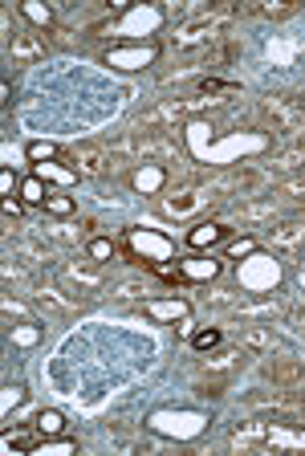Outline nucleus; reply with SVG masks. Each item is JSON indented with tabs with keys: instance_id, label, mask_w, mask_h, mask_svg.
<instances>
[{
	"instance_id": "28",
	"label": "nucleus",
	"mask_w": 305,
	"mask_h": 456,
	"mask_svg": "<svg viewBox=\"0 0 305 456\" xmlns=\"http://www.w3.org/2000/svg\"><path fill=\"white\" fill-rule=\"evenodd\" d=\"M216 346H220V330L196 334V351H216Z\"/></svg>"
},
{
	"instance_id": "13",
	"label": "nucleus",
	"mask_w": 305,
	"mask_h": 456,
	"mask_svg": "<svg viewBox=\"0 0 305 456\" xmlns=\"http://www.w3.org/2000/svg\"><path fill=\"white\" fill-rule=\"evenodd\" d=\"M33 302H37L41 310H49V314H74L77 305H82L66 285H37V289H33Z\"/></svg>"
},
{
	"instance_id": "11",
	"label": "nucleus",
	"mask_w": 305,
	"mask_h": 456,
	"mask_svg": "<svg viewBox=\"0 0 305 456\" xmlns=\"http://www.w3.org/2000/svg\"><path fill=\"white\" fill-rule=\"evenodd\" d=\"M265 379L273 387H305V367L289 354H277V359L265 362Z\"/></svg>"
},
{
	"instance_id": "23",
	"label": "nucleus",
	"mask_w": 305,
	"mask_h": 456,
	"mask_svg": "<svg viewBox=\"0 0 305 456\" xmlns=\"http://www.w3.org/2000/svg\"><path fill=\"white\" fill-rule=\"evenodd\" d=\"M110 289H115V297H143L147 294V281H115Z\"/></svg>"
},
{
	"instance_id": "16",
	"label": "nucleus",
	"mask_w": 305,
	"mask_h": 456,
	"mask_svg": "<svg viewBox=\"0 0 305 456\" xmlns=\"http://www.w3.org/2000/svg\"><path fill=\"white\" fill-rule=\"evenodd\" d=\"M220 240H229V224H224V220H204L200 228H191V232H188V245L191 248L220 245Z\"/></svg>"
},
{
	"instance_id": "26",
	"label": "nucleus",
	"mask_w": 305,
	"mask_h": 456,
	"mask_svg": "<svg viewBox=\"0 0 305 456\" xmlns=\"http://www.w3.org/2000/svg\"><path fill=\"white\" fill-rule=\"evenodd\" d=\"M224 387H229V379H200V395H208V399H220Z\"/></svg>"
},
{
	"instance_id": "2",
	"label": "nucleus",
	"mask_w": 305,
	"mask_h": 456,
	"mask_svg": "<svg viewBox=\"0 0 305 456\" xmlns=\"http://www.w3.org/2000/svg\"><path fill=\"white\" fill-rule=\"evenodd\" d=\"M261 131L277 134V139H297L305 134V98L297 94H265L253 110Z\"/></svg>"
},
{
	"instance_id": "30",
	"label": "nucleus",
	"mask_w": 305,
	"mask_h": 456,
	"mask_svg": "<svg viewBox=\"0 0 305 456\" xmlns=\"http://www.w3.org/2000/svg\"><path fill=\"white\" fill-rule=\"evenodd\" d=\"M289 326L305 338V305H293V310H289Z\"/></svg>"
},
{
	"instance_id": "4",
	"label": "nucleus",
	"mask_w": 305,
	"mask_h": 456,
	"mask_svg": "<svg viewBox=\"0 0 305 456\" xmlns=\"http://www.w3.org/2000/svg\"><path fill=\"white\" fill-rule=\"evenodd\" d=\"M58 285H66L77 302H86L106 285L102 261H66V265H58Z\"/></svg>"
},
{
	"instance_id": "22",
	"label": "nucleus",
	"mask_w": 305,
	"mask_h": 456,
	"mask_svg": "<svg viewBox=\"0 0 305 456\" xmlns=\"http://www.w3.org/2000/svg\"><path fill=\"white\" fill-rule=\"evenodd\" d=\"M37 428H41V432H49V436H58V432H66V419H61L58 411H41Z\"/></svg>"
},
{
	"instance_id": "14",
	"label": "nucleus",
	"mask_w": 305,
	"mask_h": 456,
	"mask_svg": "<svg viewBox=\"0 0 305 456\" xmlns=\"http://www.w3.org/2000/svg\"><path fill=\"white\" fill-rule=\"evenodd\" d=\"M269 424H273V419H248V424H240L237 432H232L229 444L240 448V452H253V448H261V452H265V444H269Z\"/></svg>"
},
{
	"instance_id": "10",
	"label": "nucleus",
	"mask_w": 305,
	"mask_h": 456,
	"mask_svg": "<svg viewBox=\"0 0 305 456\" xmlns=\"http://www.w3.org/2000/svg\"><path fill=\"white\" fill-rule=\"evenodd\" d=\"M9 57L17 66H29V61H41L45 57V37H41L37 28H20L9 37Z\"/></svg>"
},
{
	"instance_id": "20",
	"label": "nucleus",
	"mask_w": 305,
	"mask_h": 456,
	"mask_svg": "<svg viewBox=\"0 0 305 456\" xmlns=\"http://www.w3.org/2000/svg\"><path fill=\"white\" fill-rule=\"evenodd\" d=\"M248 12H253V17H265V20H285L297 12V4H253Z\"/></svg>"
},
{
	"instance_id": "21",
	"label": "nucleus",
	"mask_w": 305,
	"mask_h": 456,
	"mask_svg": "<svg viewBox=\"0 0 305 456\" xmlns=\"http://www.w3.org/2000/svg\"><path fill=\"white\" fill-rule=\"evenodd\" d=\"M45 208L53 212V216H69L74 212V200L66 196V191H49V200H45Z\"/></svg>"
},
{
	"instance_id": "3",
	"label": "nucleus",
	"mask_w": 305,
	"mask_h": 456,
	"mask_svg": "<svg viewBox=\"0 0 305 456\" xmlns=\"http://www.w3.org/2000/svg\"><path fill=\"white\" fill-rule=\"evenodd\" d=\"M212 208H220V200L212 196L208 175H188V180H180L167 196H163V212L175 220H191V216L212 212Z\"/></svg>"
},
{
	"instance_id": "24",
	"label": "nucleus",
	"mask_w": 305,
	"mask_h": 456,
	"mask_svg": "<svg viewBox=\"0 0 305 456\" xmlns=\"http://www.w3.org/2000/svg\"><path fill=\"white\" fill-rule=\"evenodd\" d=\"M20 253L37 256V261H53V248H49V245H41V240H25V245H20Z\"/></svg>"
},
{
	"instance_id": "27",
	"label": "nucleus",
	"mask_w": 305,
	"mask_h": 456,
	"mask_svg": "<svg viewBox=\"0 0 305 456\" xmlns=\"http://www.w3.org/2000/svg\"><path fill=\"white\" fill-rule=\"evenodd\" d=\"M90 256H94V261H110L115 245H110V240H90Z\"/></svg>"
},
{
	"instance_id": "8",
	"label": "nucleus",
	"mask_w": 305,
	"mask_h": 456,
	"mask_svg": "<svg viewBox=\"0 0 305 456\" xmlns=\"http://www.w3.org/2000/svg\"><path fill=\"white\" fill-rule=\"evenodd\" d=\"M232 220L240 224H273L277 220V196H248V200H232L224 204Z\"/></svg>"
},
{
	"instance_id": "19",
	"label": "nucleus",
	"mask_w": 305,
	"mask_h": 456,
	"mask_svg": "<svg viewBox=\"0 0 305 456\" xmlns=\"http://www.w3.org/2000/svg\"><path fill=\"white\" fill-rule=\"evenodd\" d=\"M143 310L151 318H188L191 305L188 302H143Z\"/></svg>"
},
{
	"instance_id": "29",
	"label": "nucleus",
	"mask_w": 305,
	"mask_h": 456,
	"mask_svg": "<svg viewBox=\"0 0 305 456\" xmlns=\"http://www.w3.org/2000/svg\"><path fill=\"white\" fill-rule=\"evenodd\" d=\"M29 155H33V159H53V155H58V147H53V142H33Z\"/></svg>"
},
{
	"instance_id": "18",
	"label": "nucleus",
	"mask_w": 305,
	"mask_h": 456,
	"mask_svg": "<svg viewBox=\"0 0 305 456\" xmlns=\"http://www.w3.org/2000/svg\"><path fill=\"white\" fill-rule=\"evenodd\" d=\"M277 200H293V204H305V167L297 171V175H289V180H281L273 188Z\"/></svg>"
},
{
	"instance_id": "7",
	"label": "nucleus",
	"mask_w": 305,
	"mask_h": 456,
	"mask_svg": "<svg viewBox=\"0 0 305 456\" xmlns=\"http://www.w3.org/2000/svg\"><path fill=\"white\" fill-rule=\"evenodd\" d=\"M265 232V245L281 256H297L305 248V216H277Z\"/></svg>"
},
{
	"instance_id": "9",
	"label": "nucleus",
	"mask_w": 305,
	"mask_h": 456,
	"mask_svg": "<svg viewBox=\"0 0 305 456\" xmlns=\"http://www.w3.org/2000/svg\"><path fill=\"white\" fill-rule=\"evenodd\" d=\"M265 167L269 171H277V175H297V171L305 167V134H297V139H289V142H281L273 155L265 159Z\"/></svg>"
},
{
	"instance_id": "15",
	"label": "nucleus",
	"mask_w": 305,
	"mask_h": 456,
	"mask_svg": "<svg viewBox=\"0 0 305 456\" xmlns=\"http://www.w3.org/2000/svg\"><path fill=\"white\" fill-rule=\"evenodd\" d=\"M240 346H245L248 354H273V326L245 322L240 326Z\"/></svg>"
},
{
	"instance_id": "6",
	"label": "nucleus",
	"mask_w": 305,
	"mask_h": 456,
	"mask_svg": "<svg viewBox=\"0 0 305 456\" xmlns=\"http://www.w3.org/2000/svg\"><path fill=\"white\" fill-rule=\"evenodd\" d=\"M134 139H139V159H147V163H188L183 142H180L175 131H139V126H134Z\"/></svg>"
},
{
	"instance_id": "17",
	"label": "nucleus",
	"mask_w": 305,
	"mask_h": 456,
	"mask_svg": "<svg viewBox=\"0 0 305 456\" xmlns=\"http://www.w3.org/2000/svg\"><path fill=\"white\" fill-rule=\"evenodd\" d=\"M232 314H237L240 322H253V318H277V314H285V310L277 305V297H253V302H237Z\"/></svg>"
},
{
	"instance_id": "25",
	"label": "nucleus",
	"mask_w": 305,
	"mask_h": 456,
	"mask_svg": "<svg viewBox=\"0 0 305 456\" xmlns=\"http://www.w3.org/2000/svg\"><path fill=\"white\" fill-rule=\"evenodd\" d=\"M20 191H25V200H29V204L49 200V191H45V183H41V180H25V188H20Z\"/></svg>"
},
{
	"instance_id": "5",
	"label": "nucleus",
	"mask_w": 305,
	"mask_h": 456,
	"mask_svg": "<svg viewBox=\"0 0 305 456\" xmlns=\"http://www.w3.org/2000/svg\"><path fill=\"white\" fill-rule=\"evenodd\" d=\"M61 163H66L69 171H77V175H86V180H106V175H115V163L118 159L106 151L102 142H77V147Z\"/></svg>"
},
{
	"instance_id": "12",
	"label": "nucleus",
	"mask_w": 305,
	"mask_h": 456,
	"mask_svg": "<svg viewBox=\"0 0 305 456\" xmlns=\"http://www.w3.org/2000/svg\"><path fill=\"white\" fill-rule=\"evenodd\" d=\"M245 359H253L245 346H237V351H216L212 359H204V375H208V379H232V375L245 367Z\"/></svg>"
},
{
	"instance_id": "1",
	"label": "nucleus",
	"mask_w": 305,
	"mask_h": 456,
	"mask_svg": "<svg viewBox=\"0 0 305 456\" xmlns=\"http://www.w3.org/2000/svg\"><path fill=\"white\" fill-rule=\"evenodd\" d=\"M240 17L237 4H220V9H208L200 12L196 20H188V25H180L172 33L175 49H183V53H208V49L224 45V41H232V20Z\"/></svg>"
}]
</instances>
